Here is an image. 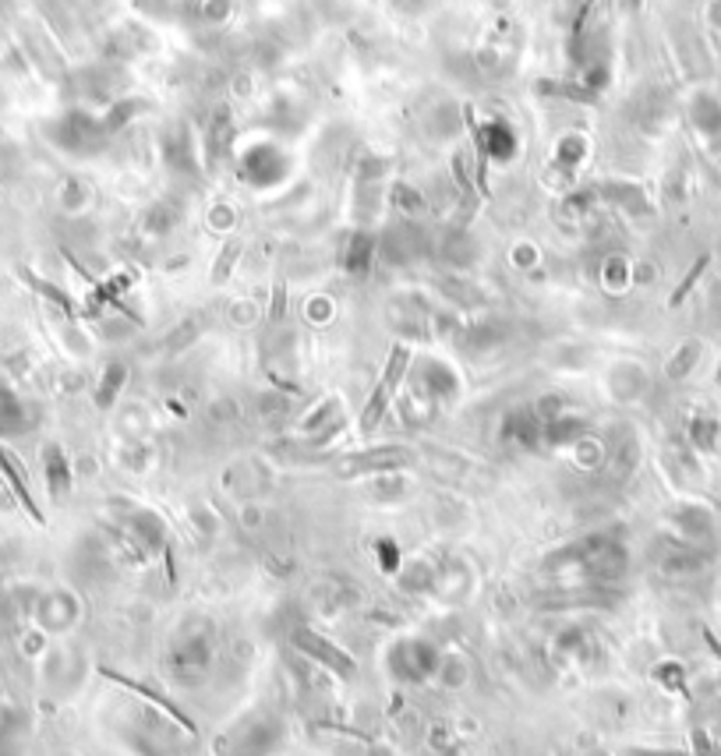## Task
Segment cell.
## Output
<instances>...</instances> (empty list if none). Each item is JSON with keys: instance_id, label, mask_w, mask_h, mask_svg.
<instances>
[{"instance_id": "obj_1", "label": "cell", "mask_w": 721, "mask_h": 756, "mask_svg": "<svg viewBox=\"0 0 721 756\" xmlns=\"http://www.w3.org/2000/svg\"><path fill=\"white\" fill-rule=\"evenodd\" d=\"M216 665V644L209 629H184L166 650V676L181 686H198Z\"/></svg>"}, {"instance_id": "obj_2", "label": "cell", "mask_w": 721, "mask_h": 756, "mask_svg": "<svg viewBox=\"0 0 721 756\" xmlns=\"http://www.w3.org/2000/svg\"><path fill=\"white\" fill-rule=\"evenodd\" d=\"M443 650L435 647L431 640H417V636H407V640H396L390 650H385V671L396 682H428L435 671H439Z\"/></svg>"}, {"instance_id": "obj_3", "label": "cell", "mask_w": 721, "mask_h": 756, "mask_svg": "<svg viewBox=\"0 0 721 756\" xmlns=\"http://www.w3.org/2000/svg\"><path fill=\"white\" fill-rule=\"evenodd\" d=\"M291 644H294V650L301 654V658H308L312 665L329 671V676H337V679H354L358 676V661L350 658L340 644H332L329 636H323L312 626H294Z\"/></svg>"}, {"instance_id": "obj_4", "label": "cell", "mask_w": 721, "mask_h": 756, "mask_svg": "<svg viewBox=\"0 0 721 756\" xmlns=\"http://www.w3.org/2000/svg\"><path fill=\"white\" fill-rule=\"evenodd\" d=\"M417 460V452L407 446H379V449H361L350 452V457L332 463V474L337 478H382V474H396Z\"/></svg>"}, {"instance_id": "obj_5", "label": "cell", "mask_w": 721, "mask_h": 756, "mask_svg": "<svg viewBox=\"0 0 721 756\" xmlns=\"http://www.w3.org/2000/svg\"><path fill=\"white\" fill-rule=\"evenodd\" d=\"M50 139H54L61 149H68V153H96L99 145H103L110 134L103 128V117H92L86 110H72L64 113L61 121H54V128L46 131Z\"/></svg>"}, {"instance_id": "obj_6", "label": "cell", "mask_w": 721, "mask_h": 756, "mask_svg": "<svg viewBox=\"0 0 721 756\" xmlns=\"http://www.w3.org/2000/svg\"><path fill=\"white\" fill-rule=\"evenodd\" d=\"M654 566L673 580L697 577L708 566V548H697L690 541H682V537H662L658 548H654Z\"/></svg>"}, {"instance_id": "obj_7", "label": "cell", "mask_w": 721, "mask_h": 756, "mask_svg": "<svg viewBox=\"0 0 721 756\" xmlns=\"http://www.w3.org/2000/svg\"><path fill=\"white\" fill-rule=\"evenodd\" d=\"M81 604L72 591H46L36 598V609H32V618L40 623L43 633H64L78 623Z\"/></svg>"}, {"instance_id": "obj_8", "label": "cell", "mask_w": 721, "mask_h": 756, "mask_svg": "<svg viewBox=\"0 0 721 756\" xmlns=\"http://www.w3.org/2000/svg\"><path fill=\"white\" fill-rule=\"evenodd\" d=\"M280 743H283V721L273 714H262L238 735V743L230 746L227 756H273Z\"/></svg>"}, {"instance_id": "obj_9", "label": "cell", "mask_w": 721, "mask_h": 756, "mask_svg": "<svg viewBox=\"0 0 721 756\" xmlns=\"http://www.w3.org/2000/svg\"><path fill=\"white\" fill-rule=\"evenodd\" d=\"M542 417L534 414V407H513L506 417H502L499 428V442L502 446H516V449H542Z\"/></svg>"}, {"instance_id": "obj_10", "label": "cell", "mask_w": 721, "mask_h": 756, "mask_svg": "<svg viewBox=\"0 0 721 756\" xmlns=\"http://www.w3.org/2000/svg\"><path fill=\"white\" fill-rule=\"evenodd\" d=\"M636 463H641V442H636V435L630 428H623L612 439V446L605 449V463H601V470H605V478L612 484H623L636 474Z\"/></svg>"}, {"instance_id": "obj_11", "label": "cell", "mask_w": 721, "mask_h": 756, "mask_svg": "<svg viewBox=\"0 0 721 756\" xmlns=\"http://www.w3.org/2000/svg\"><path fill=\"white\" fill-rule=\"evenodd\" d=\"M0 478L8 481V489H11V495L22 502V510L36 519V524H46L43 519V510H40V502H36V495H32V489H29V474H25V467H22V460L14 457L11 449H4L0 446Z\"/></svg>"}, {"instance_id": "obj_12", "label": "cell", "mask_w": 721, "mask_h": 756, "mask_svg": "<svg viewBox=\"0 0 721 756\" xmlns=\"http://www.w3.org/2000/svg\"><path fill=\"white\" fill-rule=\"evenodd\" d=\"M673 524H676V537H682V541H690L697 548H708L714 537V516L703 506H697V502L679 506L673 513Z\"/></svg>"}, {"instance_id": "obj_13", "label": "cell", "mask_w": 721, "mask_h": 756, "mask_svg": "<svg viewBox=\"0 0 721 756\" xmlns=\"http://www.w3.org/2000/svg\"><path fill=\"white\" fill-rule=\"evenodd\" d=\"M414 390L422 393V396H428L431 403H443V399L457 396L460 382H457V375H452L446 364L422 361V368H417V375H414Z\"/></svg>"}, {"instance_id": "obj_14", "label": "cell", "mask_w": 721, "mask_h": 756, "mask_svg": "<svg viewBox=\"0 0 721 756\" xmlns=\"http://www.w3.org/2000/svg\"><path fill=\"white\" fill-rule=\"evenodd\" d=\"M29 428H32L29 403L0 379V439H14V435H25Z\"/></svg>"}, {"instance_id": "obj_15", "label": "cell", "mask_w": 721, "mask_h": 756, "mask_svg": "<svg viewBox=\"0 0 721 756\" xmlns=\"http://www.w3.org/2000/svg\"><path fill=\"white\" fill-rule=\"evenodd\" d=\"M43 474H46V489H50V498H68L72 484H75V470H72V460L68 452H64V446L50 442L43 449Z\"/></svg>"}, {"instance_id": "obj_16", "label": "cell", "mask_w": 721, "mask_h": 756, "mask_svg": "<svg viewBox=\"0 0 721 756\" xmlns=\"http://www.w3.org/2000/svg\"><path fill=\"white\" fill-rule=\"evenodd\" d=\"M594 195H601L605 201H612L615 209H623L630 216H651V198L641 184H633V180H605V184H598Z\"/></svg>"}, {"instance_id": "obj_17", "label": "cell", "mask_w": 721, "mask_h": 756, "mask_svg": "<svg viewBox=\"0 0 721 756\" xmlns=\"http://www.w3.org/2000/svg\"><path fill=\"white\" fill-rule=\"evenodd\" d=\"M551 650H556V658L566 665H587L594 658L598 644L587 626H566L556 640H551Z\"/></svg>"}, {"instance_id": "obj_18", "label": "cell", "mask_w": 721, "mask_h": 756, "mask_svg": "<svg viewBox=\"0 0 721 756\" xmlns=\"http://www.w3.org/2000/svg\"><path fill=\"white\" fill-rule=\"evenodd\" d=\"M587 431H591L587 417H580V414H559V417H551V421H545L542 439H545L548 449H569V446H577L580 439H587Z\"/></svg>"}, {"instance_id": "obj_19", "label": "cell", "mask_w": 721, "mask_h": 756, "mask_svg": "<svg viewBox=\"0 0 721 756\" xmlns=\"http://www.w3.org/2000/svg\"><path fill=\"white\" fill-rule=\"evenodd\" d=\"M287 171V163L276 156V149H251L241 163V174L244 180H251L255 188H265V184H276Z\"/></svg>"}, {"instance_id": "obj_20", "label": "cell", "mask_w": 721, "mask_h": 756, "mask_svg": "<svg viewBox=\"0 0 721 756\" xmlns=\"http://www.w3.org/2000/svg\"><path fill=\"white\" fill-rule=\"evenodd\" d=\"M375 259H379V238H375V233H368V230H358L354 238H350L347 255H343L347 276H354V280L372 276Z\"/></svg>"}, {"instance_id": "obj_21", "label": "cell", "mask_w": 721, "mask_h": 756, "mask_svg": "<svg viewBox=\"0 0 721 756\" xmlns=\"http://www.w3.org/2000/svg\"><path fill=\"white\" fill-rule=\"evenodd\" d=\"M396 396H400L396 385H390L385 379H379V382H375V390H372V396H368V403L361 407V417H358L361 435H372V431L385 421V414H390V407H393V399H396Z\"/></svg>"}, {"instance_id": "obj_22", "label": "cell", "mask_w": 721, "mask_h": 756, "mask_svg": "<svg viewBox=\"0 0 721 756\" xmlns=\"http://www.w3.org/2000/svg\"><path fill=\"white\" fill-rule=\"evenodd\" d=\"M128 385V364L124 361H110L107 368H103V375H99V382H96V407L99 410H110L113 403H117V396H121V390Z\"/></svg>"}, {"instance_id": "obj_23", "label": "cell", "mask_w": 721, "mask_h": 756, "mask_svg": "<svg viewBox=\"0 0 721 756\" xmlns=\"http://www.w3.org/2000/svg\"><path fill=\"white\" fill-rule=\"evenodd\" d=\"M686 439H690V446L697 452H714L718 442H721V421L714 414L700 410V414L690 417V425H686Z\"/></svg>"}, {"instance_id": "obj_24", "label": "cell", "mask_w": 721, "mask_h": 756, "mask_svg": "<svg viewBox=\"0 0 721 756\" xmlns=\"http://www.w3.org/2000/svg\"><path fill=\"white\" fill-rule=\"evenodd\" d=\"M166 163H171V171H184V174H192L195 171V156H192V139H188V131L184 128H174L171 134H166Z\"/></svg>"}, {"instance_id": "obj_25", "label": "cell", "mask_w": 721, "mask_h": 756, "mask_svg": "<svg viewBox=\"0 0 721 756\" xmlns=\"http://www.w3.org/2000/svg\"><path fill=\"white\" fill-rule=\"evenodd\" d=\"M693 124L708 134V139H721V103L714 96H708V92H700L697 99H693Z\"/></svg>"}, {"instance_id": "obj_26", "label": "cell", "mask_w": 721, "mask_h": 756, "mask_svg": "<svg viewBox=\"0 0 721 756\" xmlns=\"http://www.w3.org/2000/svg\"><path fill=\"white\" fill-rule=\"evenodd\" d=\"M390 201H393V209H400L404 216H425V209H428L425 195L407 180H393L390 184Z\"/></svg>"}, {"instance_id": "obj_27", "label": "cell", "mask_w": 721, "mask_h": 756, "mask_svg": "<svg viewBox=\"0 0 721 756\" xmlns=\"http://www.w3.org/2000/svg\"><path fill=\"white\" fill-rule=\"evenodd\" d=\"M435 580H439V569L428 566V562H414L407 569H400V587H404L407 594L435 591Z\"/></svg>"}, {"instance_id": "obj_28", "label": "cell", "mask_w": 721, "mask_h": 756, "mask_svg": "<svg viewBox=\"0 0 721 756\" xmlns=\"http://www.w3.org/2000/svg\"><path fill=\"white\" fill-rule=\"evenodd\" d=\"M435 676H439L443 686H449V690H460V686L471 682V661L460 658V654L446 650L443 661H439V671H435Z\"/></svg>"}, {"instance_id": "obj_29", "label": "cell", "mask_w": 721, "mask_h": 756, "mask_svg": "<svg viewBox=\"0 0 721 756\" xmlns=\"http://www.w3.org/2000/svg\"><path fill=\"white\" fill-rule=\"evenodd\" d=\"M25 711L19 708V703L11 700H0V746H11L14 738H19L25 732Z\"/></svg>"}, {"instance_id": "obj_30", "label": "cell", "mask_w": 721, "mask_h": 756, "mask_svg": "<svg viewBox=\"0 0 721 756\" xmlns=\"http://www.w3.org/2000/svg\"><path fill=\"white\" fill-rule=\"evenodd\" d=\"M174 223H177V209L171 206V201H156V206L149 209V216H145V233L160 238V233H171Z\"/></svg>"}, {"instance_id": "obj_31", "label": "cell", "mask_w": 721, "mask_h": 756, "mask_svg": "<svg viewBox=\"0 0 721 756\" xmlns=\"http://www.w3.org/2000/svg\"><path fill=\"white\" fill-rule=\"evenodd\" d=\"M192 14L206 25H220L230 14V0H192Z\"/></svg>"}, {"instance_id": "obj_32", "label": "cell", "mask_w": 721, "mask_h": 756, "mask_svg": "<svg viewBox=\"0 0 721 756\" xmlns=\"http://www.w3.org/2000/svg\"><path fill=\"white\" fill-rule=\"evenodd\" d=\"M697 358H700V343L697 340H690V343H682L679 347V354L668 361V379H686L693 372V364H697Z\"/></svg>"}, {"instance_id": "obj_33", "label": "cell", "mask_w": 721, "mask_h": 756, "mask_svg": "<svg viewBox=\"0 0 721 756\" xmlns=\"http://www.w3.org/2000/svg\"><path fill=\"white\" fill-rule=\"evenodd\" d=\"M375 548H379V566L385 569V573H400V551H396V545L382 537Z\"/></svg>"}, {"instance_id": "obj_34", "label": "cell", "mask_w": 721, "mask_h": 756, "mask_svg": "<svg viewBox=\"0 0 721 756\" xmlns=\"http://www.w3.org/2000/svg\"><path fill=\"white\" fill-rule=\"evenodd\" d=\"M580 153H587V142H583V139H566V142L559 145V160L569 163V166H577Z\"/></svg>"}, {"instance_id": "obj_35", "label": "cell", "mask_w": 721, "mask_h": 756, "mask_svg": "<svg viewBox=\"0 0 721 756\" xmlns=\"http://www.w3.org/2000/svg\"><path fill=\"white\" fill-rule=\"evenodd\" d=\"M654 676H658L665 686H676V690H679V686H682V665H676V661H665V665H658V668H654Z\"/></svg>"}, {"instance_id": "obj_36", "label": "cell", "mask_w": 721, "mask_h": 756, "mask_svg": "<svg viewBox=\"0 0 721 756\" xmlns=\"http://www.w3.org/2000/svg\"><path fill=\"white\" fill-rule=\"evenodd\" d=\"M708 262H711L708 255H703V259H697V265H693V273H690V276H686V280L679 283V291L673 294V305H679V300H682L686 294H690V287H693V283H697V276L703 273V269H708Z\"/></svg>"}, {"instance_id": "obj_37", "label": "cell", "mask_w": 721, "mask_h": 756, "mask_svg": "<svg viewBox=\"0 0 721 756\" xmlns=\"http://www.w3.org/2000/svg\"><path fill=\"white\" fill-rule=\"evenodd\" d=\"M693 756H721V753H718V746L711 743V735H708V732H700V728L693 732Z\"/></svg>"}, {"instance_id": "obj_38", "label": "cell", "mask_w": 721, "mask_h": 756, "mask_svg": "<svg viewBox=\"0 0 721 756\" xmlns=\"http://www.w3.org/2000/svg\"><path fill=\"white\" fill-rule=\"evenodd\" d=\"M238 251H241V244H238V241H233V244H227V259H223V265H216L212 283H223V280L230 276V262L238 259Z\"/></svg>"}, {"instance_id": "obj_39", "label": "cell", "mask_w": 721, "mask_h": 756, "mask_svg": "<svg viewBox=\"0 0 721 756\" xmlns=\"http://www.w3.org/2000/svg\"><path fill=\"white\" fill-rule=\"evenodd\" d=\"M626 756H682V753H668V749H630Z\"/></svg>"}, {"instance_id": "obj_40", "label": "cell", "mask_w": 721, "mask_h": 756, "mask_svg": "<svg viewBox=\"0 0 721 756\" xmlns=\"http://www.w3.org/2000/svg\"><path fill=\"white\" fill-rule=\"evenodd\" d=\"M0 756H11V746H0Z\"/></svg>"}]
</instances>
